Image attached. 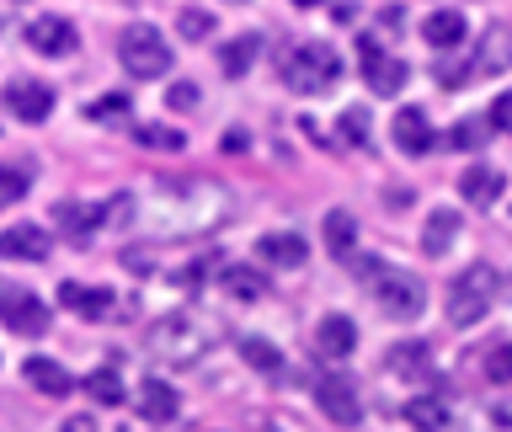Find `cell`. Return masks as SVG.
<instances>
[{"label": "cell", "mask_w": 512, "mask_h": 432, "mask_svg": "<svg viewBox=\"0 0 512 432\" xmlns=\"http://www.w3.org/2000/svg\"><path fill=\"white\" fill-rule=\"evenodd\" d=\"M128 203V198H123ZM224 187L214 182H150L134 203V224L144 235H160V240H187V235H203L224 219Z\"/></svg>", "instance_id": "cell-1"}, {"label": "cell", "mask_w": 512, "mask_h": 432, "mask_svg": "<svg viewBox=\"0 0 512 432\" xmlns=\"http://www.w3.org/2000/svg\"><path fill=\"white\" fill-rule=\"evenodd\" d=\"M219 320H208L203 310H171L150 326V358L160 368H192L214 352Z\"/></svg>", "instance_id": "cell-2"}, {"label": "cell", "mask_w": 512, "mask_h": 432, "mask_svg": "<svg viewBox=\"0 0 512 432\" xmlns=\"http://www.w3.org/2000/svg\"><path fill=\"white\" fill-rule=\"evenodd\" d=\"M283 80L294 86L299 96H326L336 80H342V59H336L331 43H299L294 54L283 59Z\"/></svg>", "instance_id": "cell-3"}, {"label": "cell", "mask_w": 512, "mask_h": 432, "mask_svg": "<svg viewBox=\"0 0 512 432\" xmlns=\"http://www.w3.org/2000/svg\"><path fill=\"white\" fill-rule=\"evenodd\" d=\"M496 304V267L491 262H470L448 283V320L454 326H480Z\"/></svg>", "instance_id": "cell-4"}, {"label": "cell", "mask_w": 512, "mask_h": 432, "mask_svg": "<svg viewBox=\"0 0 512 432\" xmlns=\"http://www.w3.org/2000/svg\"><path fill=\"white\" fill-rule=\"evenodd\" d=\"M363 278L374 283V304H379V310L390 315V320H416V315L427 310V288H422V278H411V272L368 262Z\"/></svg>", "instance_id": "cell-5"}, {"label": "cell", "mask_w": 512, "mask_h": 432, "mask_svg": "<svg viewBox=\"0 0 512 432\" xmlns=\"http://www.w3.org/2000/svg\"><path fill=\"white\" fill-rule=\"evenodd\" d=\"M118 59H123V70L134 80H155V75L171 70V43H166V32H160V27L134 22L123 32V43H118Z\"/></svg>", "instance_id": "cell-6"}, {"label": "cell", "mask_w": 512, "mask_h": 432, "mask_svg": "<svg viewBox=\"0 0 512 432\" xmlns=\"http://www.w3.org/2000/svg\"><path fill=\"white\" fill-rule=\"evenodd\" d=\"M315 400L336 427H358L363 422V400H358V390H352V379H342V374L315 379Z\"/></svg>", "instance_id": "cell-7"}, {"label": "cell", "mask_w": 512, "mask_h": 432, "mask_svg": "<svg viewBox=\"0 0 512 432\" xmlns=\"http://www.w3.org/2000/svg\"><path fill=\"white\" fill-rule=\"evenodd\" d=\"M0 320L22 336H38L48 326V310H43L38 294H27V288H0Z\"/></svg>", "instance_id": "cell-8"}, {"label": "cell", "mask_w": 512, "mask_h": 432, "mask_svg": "<svg viewBox=\"0 0 512 432\" xmlns=\"http://www.w3.org/2000/svg\"><path fill=\"white\" fill-rule=\"evenodd\" d=\"M363 80H368V91L395 96L400 86H406V64H400L395 54H384L379 43H363Z\"/></svg>", "instance_id": "cell-9"}, {"label": "cell", "mask_w": 512, "mask_h": 432, "mask_svg": "<svg viewBox=\"0 0 512 432\" xmlns=\"http://www.w3.org/2000/svg\"><path fill=\"white\" fill-rule=\"evenodd\" d=\"M48 230L43 224H11V230H0V256L6 262H43L48 256Z\"/></svg>", "instance_id": "cell-10"}, {"label": "cell", "mask_w": 512, "mask_h": 432, "mask_svg": "<svg viewBox=\"0 0 512 432\" xmlns=\"http://www.w3.org/2000/svg\"><path fill=\"white\" fill-rule=\"evenodd\" d=\"M384 368H390L395 379H406V384H427L432 379V347L427 342H395L390 352H384Z\"/></svg>", "instance_id": "cell-11"}, {"label": "cell", "mask_w": 512, "mask_h": 432, "mask_svg": "<svg viewBox=\"0 0 512 432\" xmlns=\"http://www.w3.org/2000/svg\"><path fill=\"white\" fill-rule=\"evenodd\" d=\"M27 43H32V54L64 59V54H75V27L64 22V16H38V22L27 27Z\"/></svg>", "instance_id": "cell-12"}, {"label": "cell", "mask_w": 512, "mask_h": 432, "mask_svg": "<svg viewBox=\"0 0 512 432\" xmlns=\"http://www.w3.org/2000/svg\"><path fill=\"white\" fill-rule=\"evenodd\" d=\"M134 406H139L144 422L166 427V422H176V411H182V395H176L166 379H144V384H139V395H134Z\"/></svg>", "instance_id": "cell-13"}, {"label": "cell", "mask_w": 512, "mask_h": 432, "mask_svg": "<svg viewBox=\"0 0 512 432\" xmlns=\"http://www.w3.org/2000/svg\"><path fill=\"white\" fill-rule=\"evenodd\" d=\"M6 107L22 123H43L48 112H54V91L38 86V80H11V86H6Z\"/></svg>", "instance_id": "cell-14"}, {"label": "cell", "mask_w": 512, "mask_h": 432, "mask_svg": "<svg viewBox=\"0 0 512 432\" xmlns=\"http://www.w3.org/2000/svg\"><path fill=\"white\" fill-rule=\"evenodd\" d=\"M352 347H358V326H352L347 315H326L315 326V352H320V358H331V363L352 358Z\"/></svg>", "instance_id": "cell-15"}, {"label": "cell", "mask_w": 512, "mask_h": 432, "mask_svg": "<svg viewBox=\"0 0 512 432\" xmlns=\"http://www.w3.org/2000/svg\"><path fill=\"white\" fill-rule=\"evenodd\" d=\"M502 187H507V176L496 171V166H470L459 176V198L470 203V208H491L496 198H502Z\"/></svg>", "instance_id": "cell-16"}, {"label": "cell", "mask_w": 512, "mask_h": 432, "mask_svg": "<svg viewBox=\"0 0 512 432\" xmlns=\"http://www.w3.org/2000/svg\"><path fill=\"white\" fill-rule=\"evenodd\" d=\"M219 288H224V294H230V299H240V304H256V299H267V272L262 267H246V262H230V267H224L219 272Z\"/></svg>", "instance_id": "cell-17"}, {"label": "cell", "mask_w": 512, "mask_h": 432, "mask_svg": "<svg viewBox=\"0 0 512 432\" xmlns=\"http://www.w3.org/2000/svg\"><path fill=\"white\" fill-rule=\"evenodd\" d=\"M256 256H262L267 267H304V235L294 230H272L256 240Z\"/></svg>", "instance_id": "cell-18"}, {"label": "cell", "mask_w": 512, "mask_h": 432, "mask_svg": "<svg viewBox=\"0 0 512 432\" xmlns=\"http://www.w3.org/2000/svg\"><path fill=\"white\" fill-rule=\"evenodd\" d=\"M422 38L438 48V54H454V48L470 38V27H464V16H459V11H432L427 22H422Z\"/></svg>", "instance_id": "cell-19"}, {"label": "cell", "mask_w": 512, "mask_h": 432, "mask_svg": "<svg viewBox=\"0 0 512 432\" xmlns=\"http://www.w3.org/2000/svg\"><path fill=\"white\" fill-rule=\"evenodd\" d=\"M395 144L406 155H427L432 150V128H427V112L422 107H400L395 112Z\"/></svg>", "instance_id": "cell-20"}, {"label": "cell", "mask_w": 512, "mask_h": 432, "mask_svg": "<svg viewBox=\"0 0 512 432\" xmlns=\"http://www.w3.org/2000/svg\"><path fill=\"white\" fill-rule=\"evenodd\" d=\"M59 299H64V310H70V315H86V320H107V315H112V294H107V288L64 283Z\"/></svg>", "instance_id": "cell-21"}, {"label": "cell", "mask_w": 512, "mask_h": 432, "mask_svg": "<svg viewBox=\"0 0 512 432\" xmlns=\"http://www.w3.org/2000/svg\"><path fill=\"white\" fill-rule=\"evenodd\" d=\"M22 374H27L32 390L48 395V400H59V395H70V390H75V379L64 374V368H59L54 358H27V363H22Z\"/></svg>", "instance_id": "cell-22"}, {"label": "cell", "mask_w": 512, "mask_h": 432, "mask_svg": "<svg viewBox=\"0 0 512 432\" xmlns=\"http://www.w3.org/2000/svg\"><path fill=\"white\" fill-rule=\"evenodd\" d=\"M96 224H102V208L96 203H59L54 208V230L70 235V240H86Z\"/></svg>", "instance_id": "cell-23"}, {"label": "cell", "mask_w": 512, "mask_h": 432, "mask_svg": "<svg viewBox=\"0 0 512 432\" xmlns=\"http://www.w3.org/2000/svg\"><path fill=\"white\" fill-rule=\"evenodd\" d=\"M326 246H331L336 262H342V256H358V219L342 214V208H331L326 214Z\"/></svg>", "instance_id": "cell-24"}, {"label": "cell", "mask_w": 512, "mask_h": 432, "mask_svg": "<svg viewBox=\"0 0 512 432\" xmlns=\"http://www.w3.org/2000/svg\"><path fill=\"white\" fill-rule=\"evenodd\" d=\"M454 235H459V214H454V208H432V214H427V230H422V251H427V256H443Z\"/></svg>", "instance_id": "cell-25"}, {"label": "cell", "mask_w": 512, "mask_h": 432, "mask_svg": "<svg viewBox=\"0 0 512 432\" xmlns=\"http://www.w3.org/2000/svg\"><path fill=\"white\" fill-rule=\"evenodd\" d=\"M406 422L416 432H443L448 427V406L438 395H416V400H406Z\"/></svg>", "instance_id": "cell-26"}, {"label": "cell", "mask_w": 512, "mask_h": 432, "mask_svg": "<svg viewBox=\"0 0 512 432\" xmlns=\"http://www.w3.org/2000/svg\"><path fill=\"white\" fill-rule=\"evenodd\" d=\"M470 64H475V75H491V70H502V64H512V38L502 27H491L486 43H480V54Z\"/></svg>", "instance_id": "cell-27"}, {"label": "cell", "mask_w": 512, "mask_h": 432, "mask_svg": "<svg viewBox=\"0 0 512 432\" xmlns=\"http://www.w3.org/2000/svg\"><path fill=\"white\" fill-rule=\"evenodd\" d=\"M240 358H246V368H256V374H283V352L267 342V336H246L240 342Z\"/></svg>", "instance_id": "cell-28"}, {"label": "cell", "mask_w": 512, "mask_h": 432, "mask_svg": "<svg viewBox=\"0 0 512 432\" xmlns=\"http://www.w3.org/2000/svg\"><path fill=\"white\" fill-rule=\"evenodd\" d=\"M86 395L96 400V406H123V379H118V368H96V374H86Z\"/></svg>", "instance_id": "cell-29"}, {"label": "cell", "mask_w": 512, "mask_h": 432, "mask_svg": "<svg viewBox=\"0 0 512 432\" xmlns=\"http://www.w3.org/2000/svg\"><path fill=\"white\" fill-rule=\"evenodd\" d=\"M256 48H262V38H235V43H224V54H219L224 75H246L251 59H256Z\"/></svg>", "instance_id": "cell-30"}, {"label": "cell", "mask_w": 512, "mask_h": 432, "mask_svg": "<svg viewBox=\"0 0 512 432\" xmlns=\"http://www.w3.org/2000/svg\"><path fill=\"white\" fill-rule=\"evenodd\" d=\"M486 139H491V123L486 118H464V123H454V134H448L454 150H486Z\"/></svg>", "instance_id": "cell-31"}, {"label": "cell", "mask_w": 512, "mask_h": 432, "mask_svg": "<svg viewBox=\"0 0 512 432\" xmlns=\"http://www.w3.org/2000/svg\"><path fill=\"white\" fill-rule=\"evenodd\" d=\"M134 139H139V144H150V150H182V144H187V139L176 134V128H166V123H139V128H134Z\"/></svg>", "instance_id": "cell-32"}, {"label": "cell", "mask_w": 512, "mask_h": 432, "mask_svg": "<svg viewBox=\"0 0 512 432\" xmlns=\"http://www.w3.org/2000/svg\"><path fill=\"white\" fill-rule=\"evenodd\" d=\"M486 379L491 384H512V342H496L486 352Z\"/></svg>", "instance_id": "cell-33"}, {"label": "cell", "mask_w": 512, "mask_h": 432, "mask_svg": "<svg viewBox=\"0 0 512 432\" xmlns=\"http://www.w3.org/2000/svg\"><path fill=\"white\" fill-rule=\"evenodd\" d=\"M86 118H96V123L128 118V96H102V102H91V107H86Z\"/></svg>", "instance_id": "cell-34"}, {"label": "cell", "mask_w": 512, "mask_h": 432, "mask_svg": "<svg viewBox=\"0 0 512 432\" xmlns=\"http://www.w3.org/2000/svg\"><path fill=\"white\" fill-rule=\"evenodd\" d=\"M486 123H491V134H512V91H502V96L491 102Z\"/></svg>", "instance_id": "cell-35"}, {"label": "cell", "mask_w": 512, "mask_h": 432, "mask_svg": "<svg viewBox=\"0 0 512 432\" xmlns=\"http://www.w3.org/2000/svg\"><path fill=\"white\" fill-rule=\"evenodd\" d=\"M342 134H347V144H368V112L363 107L342 112Z\"/></svg>", "instance_id": "cell-36"}, {"label": "cell", "mask_w": 512, "mask_h": 432, "mask_svg": "<svg viewBox=\"0 0 512 432\" xmlns=\"http://www.w3.org/2000/svg\"><path fill=\"white\" fill-rule=\"evenodd\" d=\"M27 192V171H16V166H0V203H16Z\"/></svg>", "instance_id": "cell-37"}, {"label": "cell", "mask_w": 512, "mask_h": 432, "mask_svg": "<svg viewBox=\"0 0 512 432\" xmlns=\"http://www.w3.org/2000/svg\"><path fill=\"white\" fill-rule=\"evenodd\" d=\"M166 107H198V86L192 80H176V86H166Z\"/></svg>", "instance_id": "cell-38"}, {"label": "cell", "mask_w": 512, "mask_h": 432, "mask_svg": "<svg viewBox=\"0 0 512 432\" xmlns=\"http://www.w3.org/2000/svg\"><path fill=\"white\" fill-rule=\"evenodd\" d=\"M182 32H187V38H208V32H214V22H208L203 11H187V16H182Z\"/></svg>", "instance_id": "cell-39"}, {"label": "cell", "mask_w": 512, "mask_h": 432, "mask_svg": "<svg viewBox=\"0 0 512 432\" xmlns=\"http://www.w3.org/2000/svg\"><path fill=\"white\" fill-rule=\"evenodd\" d=\"M64 432H96V422H91V416H70V422H64Z\"/></svg>", "instance_id": "cell-40"}, {"label": "cell", "mask_w": 512, "mask_h": 432, "mask_svg": "<svg viewBox=\"0 0 512 432\" xmlns=\"http://www.w3.org/2000/svg\"><path fill=\"white\" fill-rule=\"evenodd\" d=\"M294 6H304V11H310V6H320V0H294Z\"/></svg>", "instance_id": "cell-41"}]
</instances>
